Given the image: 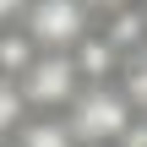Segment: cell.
<instances>
[{
    "instance_id": "obj_1",
    "label": "cell",
    "mask_w": 147,
    "mask_h": 147,
    "mask_svg": "<svg viewBox=\"0 0 147 147\" xmlns=\"http://www.w3.org/2000/svg\"><path fill=\"white\" fill-rule=\"evenodd\" d=\"M65 125H71L76 147H115L136 125V109L120 93V82H82V93L65 109Z\"/></svg>"
},
{
    "instance_id": "obj_2",
    "label": "cell",
    "mask_w": 147,
    "mask_h": 147,
    "mask_svg": "<svg viewBox=\"0 0 147 147\" xmlns=\"http://www.w3.org/2000/svg\"><path fill=\"white\" fill-rule=\"evenodd\" d=\"M76 93H82V71L71 49H38V60L22 71V98L33 115H65Z\"/></svg>"
},
{
    "instance_id": "obj_3",
    "label": "cell",
    "mask_w": 147,
    "mask_h": 147,
    "mask_svg": "<svg viewBox=\"0 0 147 147\" xmlns=\"http://www.w3.org/2000/svg\"><path fill=\"white\" fill-rule=\"evenodd\" d=\"M93 27H98V16L87 0H27V11H22V33L38 49H76Z\"/></svg>"
},
{
    "instance_id": "obj_4",
    "label": "cell",
    "mask_w": 147,
    "mask_h": 147,
    "mask_svg": "<svg viewBox=\"0 0 147 147\" xmlns=\"http://www.w3.org/2000/svg\"><path fill=\"white\" fill-rule=\"evenodd\" d=\"M71 60H76L82 82H115V76H120V60H125V55H120V49H115V44H109V38H104V33L93 27V33H87V38H82V44L71 49Z\"/></svg>"
},
{
    "instance_id": "obj_5",
    "label": "cell",
    "mask_w": 147,
    "mask_h": 147,
    "mask_svg": "<svg viewBox=\"0 0 147 147\" xmlns=\"http://www.w3.org/2000/svg\"><path fill=\"white\" fill-rule=\"evenodd\" d=\"M11 147H76V136H71L65 115H27V120L16 125Z\"/></svg>"
},
{
    "instance_id": "obj_6",
    "label": "cell",
    "mask_w": 147,
    "mask_h": 147,
    "mask_svg": "<svg viewBox=\"0 0 147 147\" xmlns=\"http://www.w3.org/2000/svg\"><path fill=\"white\" fill-rule=\"evenodd\" d=\"M38 60V44L22 33V22L16 27H0V76H11V82H22V71Z\"/></svg>"
},
{
    "instance_id": "obj_7",
    "label": "cell",
    "mask_w": 147,
    "mask_h": 147,
    "mask_svg": "<svg viewBox=\"0 0 147 147\" xmlns=\"http://www.w3.org/2000/svg\"><path fill=\"white\" fill-rule=\"evenodd\" d=\"M115 82H120V93L131 98V109L147 115V44H142V49H131V55L120 60V76H115Z\"/></svg>"
},
{
    "instance_id": "obj_8",
    "label": "cell",
    "mask_w": 147,
    "mask_h": 147,
    "mask_svg": "<svg viewBox=\"0 0 147 147\" xmlns=\"http://www.w3.org/2000/svg\"><path fill=\"white\" fill-rule=\"evenodd\" d=\"M27 115H33V109H27V98H22V82L0 76V142H11L16 125H22Z\"/></svg>"
},
{
    "instance_id": "obj_9",
    "label": "cell",
    "mask_w": 147,
    "mask_h": 147,
    "mask_svg": "<svg viewBox=\"0 0 147 147\" xmlns=\"http://www.w3.org/2000/svg\"><path fill=\"white\" fill-rule=\"evenodd\" d=\"M115 147H147V115H136V125H131V131H125Z\"/></svg>"
},
{
    "instance_id": "obj_10",
    "label": "cell",
    "mask_w": 147,
    "mask_h": 147,
    "mask_svg": "<svg viewBox=\"0 0 147 147\" xmlns=\"http://www.w3.org/2000/svg\"><path fill=\"white\" fill-rule=\"evenodd\" d=\"M22 11H27V0H0V27H16Z\"/></svg>"
},
{
    "instance_id": "obj_11",
    "label": "cell",
    "mask_w": 147,
    "mask_h": 147,
    "mask_svg": "<svg viewBox=\"0 0 147 147\" xmlns=\"http://www.w3.org/2000/svg\"><path fill=\"white\" fill-rule=\"evenodd\" d=\"M93 5V16H109V11H120V5H136V0H87Z\"/></svg>"
},
{
    "instance_id": "obj_12",
    "label": "cell",
    "mask_w": 147,
    "mask_h": 147,
    "mask_svg": "<svg viewBox=\"0 0 147 147\" xmlns=\"http://www.w3.org/2000/svg\"><path fill=\"white\" fill-rule=\"evenodd\" d=\"M142 16H147V0H142Z\"/></svg>"
}]
</instances>
